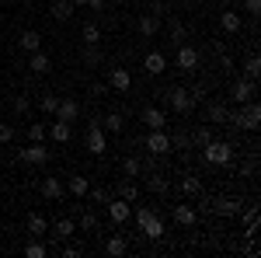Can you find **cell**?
<instances>
[{
	"mask_svg": "<svg viewBox=\"0 0 261 258\" xmlns=\"http://www.w3.org/2000/svg\"><path fill=\"white\" fill-rule=\"evenodd\" d=\"M146 150H150V154H171V136H167L164 129H150Z\"/></svg>",
	"mask_w": 261,
	"mask_h": 258,
	"instance_id": "9c48e42d",
	"label": "cell"
},
{
	"mask_svg": "<svg viewBox=\"0 0 261 258\" xmlns=\"http://www.w3.org/2000/svg\"><path fill=\"white\" fill-rule=\"evenodd\" d=\"M202 157L209 160V164H216V168H226V164L233 160V147H230L226 139H209V143L202 147Z\"/></svg>",
	"mask_w": 261,
	"mask_h": 258,
	"instance_id": "7a4b0ae2",
	"label": "cell"
},
{
	"mask_svg": "<svg viewBox=\"0 0 261 258\" xmlns=\"http://www.w3.org/2000/svg\"><path fill=\"white\" fill-rule=\"evenodd\" d=\"M66 189H70V196L84 199V196H87V189H91V181L84 178V175H73V178H70V185H66Z\"/></svg>",
	"mask_w": 261,
	"mask_h": 258,
	"instance_id": "d4e9b609",
	"label": "cell"
},
{
	"mask_svg": "<svg viewBox=\"0 0 261 258\" xmlns=\"http://www.w3.org/2000/svg\"><path fill=\"white\" fill-rule=\"evenodd\" d=\"M81 227H84V230H94V227H98V217H94V213H84V217H81Z\"/></svg>",
	"mask_w": 261,
	"mask_h": 258,
	"instance_id": "60d3db41",
	"label": "cell"
},
{
	"mask_svg": "<svg viewBox=\"0 0 261 258\" xmlns=\"http://www.w3.org/2000/svg\"><path fill=\"white\" fill-rule=\"evenodd\" d=\"M209 139H213V133H209V129H205V126H202L199 133H195V143H199V147H205V143H209Z\"/></svg>",
	"mask_w": 261,
	"mask_h": 258,
	"instance_id": "7bdbcfd3",
	"label": "cell"
},
{
	"mask_svg": "<svg viewBox=\"0 0 261 258\" xmlns=\"http://www.w3.org/2000/svg\"><path fill=\"white\" fill-rule=\"evenodd\" d=\"M230 98L237 101V105H247V101L254 98V80L237 77V84H233V95H230Z\"/></svg>",
	"mask_w": 261,
	"mask_h": 258,
	"instance_id": "8fae6325",
	"label": "cell"
},
{
	"mask_svg": "<svg viewBox=\"0 0 261 258\" xmlns=\"http://www.w3.org/2000/svg\"><path fill=\"white\" fill-rule=\"evenodd\" d=\"M115 4H129V0H115Z\"/></svg>",
	"mask_w": 261,
	"mask_h": 258,
	"instance_id": "c3c4849f",
	"label": "cell"
},
{
	"mask_svg": "<svg viewBox=\"0 0 261 258\" xmlns=\"http://www.w3.org/2000/svg\"><path fill=\"white\" fill-rule=\"evenodd\" d=\"M105 206H108V217L115 223H129V217H133V202H125V199H108Z\"/></svg>",
	"mask_w": 261,
	"mask_h": 258,
	"instance_id": "ba28073f",
	"label": "cell"
},
{
	"mask_svg": "<svg viewBox=\"0 0 261 258\" xmlns=\"http://www.w3.org/2000/svg\"><path fill=\"white\" fill-rule=\"evenodd\" d=\"M73 11H77V7H73L70 0H56V4H53V18H56V21H70V18H73Z\"/></svg>",
	"mask_w": 261,
	"mask_h": 258,
	"instance_id": "603a6c76",
	"label": "cell"
},
{
	"mask_svg": "<svg viewBox=\"0 0 261 258\" xmlns=\"http://www.w3.org/2000/svg\"><path fill=\"white\" fill-rule=\"evenodd\" d=\"M244 77H247V80H258L261 77V60H258V56H247V60H244Z\"/></svg>",
	"mask_w": 261,
	"mask_h": 258,
	"instance_id": "83f0119b",
	"label": "cell"
},
{
	"mask_svg": "<svg viewBox=\"0 0 261 258\" xmlns=\"http://www.w3.org/2000/svg\"><path fill=\"white\" fill-rule=\"evenodd\" d=\"M18 160H24V164H45L49 160V150H45V143H32V147L18 150Z\"/></svg>",
	"mask_w": 261,
	"mask_h": 258,
	"instance_id": "30bf717a",
	"label": "cell"
},
{
	"mask_svg": "<svg viewBox=\"0 0 261 258\" xmlns=\"http://www.w3.org/2000/svg\"><path fill=\"white\" fill-rule=\"evenodd\" d=\"M28 139H32V143H42V139H45V126H42V122H32V126H28Z\"/></svg>",
	"mask_w": 261,
	"mask_h": 258,
	"instance_id": "8d00e7d4",
	"label": "cell"
},
{
	"mask_svg": "<svg viewBox=\"0 0 261 258\" xmlns=\"http://www.w3.org/2000/svg\"><path fill=\"white\" fill-rule=\"evenodd\" d=\"M136 223H140V230H143V238H150V241H161L164 238V220L150 209V206H143V209H136Z\"/></svg>",
	"mask_w": 261,
	"mask_h": 258,
	"instance_id": "6da1fadb",
	"label": "cell"
},
{
	"mask_svg": "<svg viewBox=\"0 0 261 258\" xmlns=\"http://www.w3.org/2000/svg\"><path fill=\"white\" fill-rule=\"evenodd\" d=\"M84 42H87V45H98V42H101V28L94 25V21L84 25Z\"/></svg>",
	"mask_w": 261,
	"mask_h": 258,
	"instance_id": "4dcf8cb0",
	"label": "cell"
},
{
	"mask_svg": "<svg viewBox=\"0 0 261 258\" xmlns=\"http://www.w3.org/2000/svg\"><path fill=\"white\" fill-rule=\"evenodd\" d=\"M39 192H42L45 199H53V202H56V199H63V192H66V185H63L60 178H45V181L39 185Z\"/></svg>",
	"mask_w": 261,
	"mask_h": 258,
	"instance_id": "2e32d148",
	"label": "cell"
},
{
	"mask_svg": "<svg viewBox=\"0 0 261 258\" xmlns=\"http://www.w3.org/2000/svg\"><path fill=\"white\" fill-rule=\"evenodd\" d=\"M157 28H161V21L153 18V14H146V18H140V35H157Z\"/></svg>",
	"mask_w": 261,
	"mask_h": 258,
	"instance_id": "f1b7e54d",
	"label": "cell"
},
{
	"mask_svg": "<svg viewBox=\"0 0 261 258\" xmlns=\"http://www.w3.org/2000/svg\"><path fill=\"white\" fill-rule=\"evenodd\" d=\"M45 230H49V220L42 217V213H32V217H28V234H35V238H42Z\"/></svg>",
	"mask_w": 261,
	"mask_h": 258,
	"instance_id": "cb8c5ba5",
	"label": "cell"
},
{
	"mask_svg": "<svg viewBox=\"0 0 261 258\" xmlns=\"http://www.w3.org/2000/svg\"><path fill=\"white\" fill-rule=\"evenodd\" d=\"M84 60H87V63H98V60H101V56H98V49H94V45H91V49H87V56H84Z\"/></svg>",
	"mask_w": 261,
	"mask_h": 258,
	"instance_id": "f6af8a7d",
	"label": "cell"
},
{
	"mask_svg": "<svg viewBox=\"0 0 261 258\" xmlns=\"http://www.w3.org/2000/svg\"><path fill=\"white\" fill-rule=\"evenodd\" d=\"M226 119H230L226 105H220V101H213V105H209V122H226Z\"/></svg>",
	"mask_w": 261,
	"mask_h": 258,
	"instance_id": "1f68e13d",
	"label": "cell"
},
{
	"mask_svg": "<svg viewBox=\"0 0 261 258\" xmlns=\"http://www.w3.org/2000/svg\"><path fill=\"white\" fill-rule=\"evenodd\" d=\"M174 220H178L181 227H195V220H199V213H195L192 206H185V202H181V206H174Z\"/></svg>",
	"mask_w": 261,
	"mask_h": 258,
	"instance_id": "ffe728a7",
	"label": "cell"
},
{
	"mask_svg": "<svg viewBox=\"0 0 261 258\" xmlns=\"http://www.w3.org/2000/svg\"><path fill=\"white\" fill-rule=\"evenodd\" d=\"M220 28L226 32V35H237V32H241V14H237V11H223Z\"/></svg>",
	"mask_w": 261,
	"mask_h": 258,
	"instance_id": "ac0fdd59",
	"label": "cell"
},
{
	"mask_svg": "<svg viewBox=\"0 0 261 258\" xmlns=\"http://www.w3.org/2000/svg\"><path fill=\"white\" fill-rule=\"evenodd\" d=\"M164 98H167V105H171L178 115H188V112L195 108V91H188V87H171Z\"/></svg>",
	"mask_w": 261,
	"mask_h": 258,
	"instance_id": "277c9868",
	"label": "cell"
},
{
	"mask_svg": "<svg viewBox=\"0 0 261 258\" xmlns=\"http://www.w3.org/2000/svg\"><path fill=\"white\" fill-rule=\"evenodd\" d=\"M143 66H146L150 77H161L164 70H167V60H164V53H150V56L143 60Z\"/></svg>",
	"mask_w": 261,
	"mask_h": 258,
	"instance_id": "e0dca14e",
	"label": "cell"
},
{
	"mask_svg": "<svg viewBox=\"0 0 261 258\" xmlns=\"http://www.w3.org/2000/svg\"><path fill=\"white\" fill-rule=\"evenodd\" d=\"M101 129H105V133H122V115L119 112H108V115L101 119Z\"/></svg>",
	"mask_w": 261,
	"mask_h": 258,
	"instance_id": "4316f807",
	"label": "cell"
},
{
	"mask_svg": "<svg viewBox=\"0 0 261 258\" xmlns=\"http://www.w3.org/2000/svg\"><path fill=\"white\" fill-rule=\"evenodd\" d=\"M178 70L181 74H195L199 70V49L195 45H185V42L178 45Z\"/></svg>",
	"mask_w": 261,
	"mask_h": 258,
	"instance_id": "8992f818",
	"label": "cell"
},
{
	"mask_svg": "<svg viewBox=\"0 0 261 258\" xmlns=\"http://www.w3.org/2000/svg\"><path fill=\"white\" fill-rule=\"evenodd\" d=\"M108 84H112L115 91H129V87H133V74H129L125 66H115L112 77H108Z\"/></svg>",
	"mask_w": 261,
	"mask_h": 258,
	"instance_id": "5bb4252c",
	"label": "cell"
},
{
	"mask_svg": "<svg viewBox=\"0 0 261 258\" xmlns=\"http://www.w3.org/2000/svg\"><path fill=\"white\" fill-rule=\"evenodd\" d=\"M56 105H60L56 95H42V98H39V108L45 112V115H56Z\"/></svg>",
	"mask_w": 261,
	"mask_h": 258,
	"instance_id": "d6a6232c",
	"label": "cell"
},
{
	"mask_svg": "<svg viewBox=\"0 0 261 258\" xmlns=\"http://www.w3.org/2000/svg\"><path fill=\"white\" fill-rule=\"evenodd\" d=\"M146 189H150V192H153V196H157V192H167V189H171V185H167V178H164V175H153V178L146 181Z\"/></svg>",
	"mask_w": 261,
	"mask_h": 258,
	"instance_id": "e575fe53",
	"label": "cell"
},
{
	"mask_svg": "<svg viewBox=\"0 0 261 258\" xmlns=\"http://www.w3.org/2000/svg\"><path fill=\"white\" fill-rule=\"evenodd\" d=\"M230 126H237V129H247V133H254V129H258V122H261V108L258 105H254V98L247 101V105H244L241 112H233V115H230Z\"/></svg>",
	"mask_w": 261,
	"mask_h": 258,
	"instance_id": "3957f363",
	"label": "cell"
},
{
	"mask_svg": "<svg viewBox=\"0 0 261 258\" xmlns=\"http://www.w3.org/2000/svg\"><path fill=\"white\" fill-rule=\"evenodd\" d=\"M244 11L247 14H261V0H244Z\"/></svg>",
	"mask_w": 261,
	"mask_h": 258,
	"instance_id": "ee69618b",
	"label": "cell"
},
{
	"mask_svg": "<svg viewBox=\"0 0 261 258\" xmlns=\"http://www.w3.org/2000/svg\"><path fill=\"white\" fill-rule=\"evenodd\" d=\"M181 192L185 196H202V181L199 178H181Z\"/></svg>",
	"mask_w": 261,
	"mask_h": 258,
	"instance_id": "836d02e7",
	"label": "cell"
},
{
	"mask_svg": "<svg viewBox=\"0 0 261 258\" xmlns=\"http://www.w3.org/2000/svg\"><path fill=\"white\" fill-rule=\"evenodd\" d=\"M70 4H73V7H87V0H70Z\"/></svg>",
	"mask_w": 261,
	"mask_h": 258,
	"instance_id": "7dc6e473",
	"label": "cell"
},
{
	"mask_svg": "<svg viewBox=\"0 0 261 258\" xmlns=\"http://www.w3.org/2000/svg\"><path fill=\"white\" fill-rule=\"evenodd\" d=\"M70 133H73V129H70V122H63V119H56L53 126H49V136L56 139V143H66V139H70Z\"/></svg>",
	"mask_w": 261,
	"mask_h": 258,
	"instance_id": "7402d4cb",
	"label": "cell"
},
{
	"mask_svg": "<svg viewBox=\"0 0 261 258\" xmlns=\"http://www.w3.org/2000/svg\"><path fill=\"white\" fill-rule=\"evenodd\" d=\"M119 199H125V202H136V199H140L136 181H122V185H119Z\"/></svg>",
	"mask_w": 261,
	"mask_h": 258,
	"instance_id": "f546056e",
	"label": "cell"
},
{
	"mask_svg": "<svg viewBox=\"0 0 261 258\" xmlns=\"http://www.w3.org/2000/svg\"><path fill=\"white\" fill-rule=\"evenodd\" d=\"M11 139H14V129L7 122H0V143H11Z\"/></svg>",
	"mask_w": 261,
	"mask_h": 258,
	"instance_id": "b9f144b4",
	"label": "cell"
},
{
	"mask_svg": "<svg viewBox=\"0 0 261 258\" xmlns=\"http://www.w3.org/2000/svg\"><path fill=\"white\" fill-rule=\"evenodd\" d=\"M21 49H24V53H39V49H42V35L35 32V28L21 32Z\"/></svg>",
	"mask_w": 261,
	"mask_h": 258,
	"instance_id": "d6986e66",
	"label": "cell"
},
{
	"mask_svg": "<svg viewBox=\"0 0 261 258\" xmlns=\"http://www.w3.org/2000/svg\"><path fill=\"white\" fill-rule=\"evenodd\" d=\"M143 126H146V129H164V126H167V115H164L161 108H143Z\"/></svg>",
	"mask_w": 261,
	"mask_h": 258,
	"instance_id": "4fadbf2b",
	"label": "cell"
},
{
	"mask_svg": "<svg viewBox=\"0 0 261 258\" xmlns=\"http://www.w3.org/2000/svg\"><path fill=\"white\" fill-rule=\"evenodd\" d=\"M53 230H56V238H60V241H66V238H73V230H77V223H73L70 217H63L60 223L53 227Z\"/></svg>",
	"mask_w": 261,
	"mask_h": 258,
	"instance_id": "484cf974",
	"label": "cell"
},
{
	"mask_svg": "<svg viewBox=\"0 0 261 258\" xmlns=\"http://www.w3.org/2000/svg\"><path fill=\"white\" fill-rule=\"evenodd\" d=\"M205 213H213V217H241V202L237 199H205Z\"/></svg>",
	"mask_w": 261,
	"mask_h": 258,
	"instance_id": "5b68a950",
	"label": "cell"
},
{
	"mask_svg": "<svg viewBox=\"0 0 261 258\" xmlns=\"http://www.w3.org/2000/svg\"><path fill=\"white\" fill-rule=\"evenodd\" d=\"M24 255H28V258H45V244H42V241H32V244H24Z\"/></svg>",
	"mask_w": 261,
	"mask_h": 258,
	"instance_id": "d590c367",
	"label": "cell"
},
{
	"mask_svg": "<svg viewBox=\"0 0 261 258\" xmlns=\"http://www.w3.org/2000/svg\"><path fill=\"white\" fill-rule=\"evenodd\" d=\"M125 251H129V244H125L122 234H112V238L105 241V255H108V258H122Z\"/></svg>",
	"mask_w": 261,
	"mask_h": 258,
	"instance_id": "9a60e30c",
	"label": "cell"
},
{
	"mask_svg": "<svg viewBox=\"0 0 261 258\" xmlns=\"http://www.w3.org/2000/svg\"><path fill=\"white\" fill-rule=\"evenodd\" d=\"M28 66H32V74H49V70H53V63H49V56H45V53H32V60H28Z\"/></svg>",
	"mask_w": 261,
	"mask_h": 258,
	"instance_id": "44dd1931",
	"label": "cell"
},
{
	"mask_svg": "<svg viewBox=\"0 0 261 258\" xmlns=\"http://www.w3.org/2000/svg\"><path fill=\"white\" fill-rule=\"evenodd\" d=\"M28 108H32V101L24 98V95H18V98H14V112H18V115H24Z\"/></svg>",
	"mask_w": 261,
	"mask_h": 258,
	"instance_id": "ab89813d",
	"label": "cell"
},
{
	"mask_svg": "<svg viewBox=\"0 0 261 258\" xmlns=\"http://www.w3.org/2000/svg\"><path fill=\"white\" fill-rule=\"evenodd\" d=\"M122 168H125V175H129V178H136V175L143 171V164L136 157H125V160H122Z\"/></svg>",
	"mask_w": 261,
	"mask_h": 258,
	"instance_id": "74e56055",
	"label": "cell"
},
{
	"mask_svg": "<svg viewBox=\"0 0 261 258\" xmlns=\"http://www.w3.org/2000/svg\"><path fill=\"white\" fill-rule=\"evenodd\" d=\"M101 4H105V0H87V7H94V11H101Z\"/></svg>",
	"mask_w": 261,
	"mask_h": 258,
	"instance_id": "bcb514c9",
	"label": "cell"
},
{
	"mask_svg": "<svg viewBox=\"0 0 261 258\" xmlns=\"http://www.w3.org/2000/svg\"><path fill=\"white\" fill-rule=\"evenodd\" d=\"M87 150H91L94 157H101V154L108 150V136H105V129H101V122H94V126L87 129Z\"/></svg>",
	"mask_w": 261,
	"mask_h": 258,
	"instance_id": "52a82bcc",
	"label": "cell"
},
{
	"mask_svg": "<svg viewBox=\"0 0 261 258\" xmlns=\"http://www.w3.org/2000/svg\"><path fill=\"white\" fill-rule=\"evenodd\" d=\"M153 4H164V0H153Z\"/></svg>",
	"mask_w": 261,
	"mask_h": 258,
	"instance_id": "681fc988",
	"label": "cell"
},
{
	"mask_svg": "<svg viewBox=\"0 0 261 258\" xmlns=\"http://www.w3.org/2000/svg\"><path fill=\"white\" fill-rule=\"evenodd\" d=\"M81 115V105L73 98H60V105H56V119H63V122H73Z\"/></svg>",
	"mask_w": 261,
	"mask_h": 258,
	"instance_id": "7c38bea8",
	"label": "cell"
},
{
	"mask_svg": "<svg viewBox=\"0 0 261 258\" xmlns=\"http://www.w3.org/2000/svg\"><path fill=\"white\" fill-rule=\"evenodd\" d=\"M87 196H94V202H108L112 192H108V189H87Z\"/></svg>",
	"mask_w": 261,
	"mask_h": 258,
	"instance_id": "f35d334b",
	"label": "cell"
}]
</instances>
